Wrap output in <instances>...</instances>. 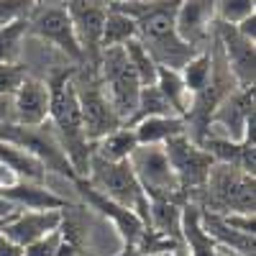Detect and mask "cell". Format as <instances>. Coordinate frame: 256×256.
I'll list each match as a JSON object with an SVG mask.
<instances>
[{"label": "cell", "mask_w": 256, "mask_h": 256, "mask_svg": "<svg viewBox=\"0 0 256 256\" xmlns=\"http://www.w3.org/2000/svg\"><path fill=\"white\" fill-rule=\"evenodd\" d=\"M180 0H110V6L136 20V38L146 46L159 67L182 70V64L198 54L174 28V10Z\"/></svg>", "instance_id": "obj_1"}, {"label": "cell", "mask_w": 256, "mask_h": 256, "mask_svg": "<svg viewBox=\"0 0 256 256\" xmlns=\"http://www.w3.org/2000/svg\"><path fill=\"white\" fill-rule=\"evenodd\" d=\"M74 70L67 67L54 72L46 84H49V126L54 128V134L67 154L74 174L80 180L88 177L90 169V156H92V144L84 136L82 126V113H80V100L74 90Z\"/></svg>", "instance_id": "obj_2"}, {"label": "cell", "mask_w": 256, "mask_h": 256, "mask_svg": "<svg viewBox=\"0 0 256 256\" xmlns=\"http://www.w3.org/2000/svg\"><path fill=\"white\" fill-rule=\"evenodd\" d=\"M0 141L13 144L18 148H24V152H28L31 156H36L41 164H44V169L49 174H56L62 180H67L70 184L74 180H80L74 174L67 154H64L54 128L49 126V120L41 123V126H20V123H13V120L0 123Z\"/></svg>", "instance_id": "obj_3"}, {"label": "cell", "mask_w": 256, "mask_h": 256, "mask_svg": "<svg viewBox=\"0 0 256 256\" xmlns=\"http://www.w3.org/2000/svg\"><path fill=\"white\" fill-rule=\"evenodd\" d=\"M84 182H88L92 190H98L100 195H105L108 200H113V202H118L128 210H134L146 226L148 198L141 190L128 159L126 162H105V159L90 156V169H88Z\"/></svg>", "instance_id": "obj_4"}, {"label": "cell", "mask_w": 256, "mask_h": 256, "mask_svg": "<svg viewBox=\"0 0 256 256\" xmlns=\"http://www.w3.org/2000/svg\"><path fill=\"white\" fill-rule=\"evenodd\" d=\"M256 182L254 174L233 164L216 162L208 174V182L202 190L208 198V205H200L202 210L212 212H254L256 208Z\"/></svg>", "instance_id": "obj_5"}, {"label": "cell", "mask_w": 256, "mask_h": 256, "mask_svg": "<svg viewBox=\"0 0 256 256\" xmlns=\"http://www.w3.org/2000/svg\"><path fill=\"white\" fill-rule=\"evenodd\" d=\"M74 90H77V100H80L84 136H88L90 144L100 141L102 136H108L110 131L123 126V120L113 110L108 95H105V88L98 77V70L84 67V64L77 67L74 70Z\"/></svg>", "instance_id": "obj_6"}, {"label": "cell", "mask_w": 256, "mask_h": 256, "mask_svg": "<svg viewBox=\"0 0 256 256\" xmlns=\"http://www.w3.org/2000/svg\"><path fill=\"white\" fill-rule=\"evenodd\" d=\"M98 77L105 88L113 110L118 113V118L123 120V126L128 123V118L134 116L136 102L141 95V80L134 72L131 62H128L123 46H110L100 52V62H98Z\"/></svg>", "instance_id": "obj_7"}, {"label": "cell", "mask_w": 256, "mask_h": 256, "mask_svg": "<svg viewBox=\"0 0 256 256\" xmlns=\"http://www.w3.org/2000/svg\"><path fill=\"white\" fill-rule=\"evenodd\" d=\"M128 164H131L146 198H166V200H180V202L190 200L172 172V164H169L164 154V146L138 144L134 148V154L128 156Z\"/></svg>", "instance_id": "obj_8"}, {"label": "cell", "mask_w": 256, "mask_h": 256, "mask_svg": "<svg viewBox=\"0 0 256 256\" xmlns=\"http://www.w3.org/2000/svg\"><path fill=\"white\" fill-rule=\"evenodd\" d=\"M28 36H36L38 41L62 52L70 62H74V67L84 64V54L80 49V41L74 36L72 20L67 16L64 3H46V6L36 3L28 16Z\"/></svg>", "instance_id": "obj_9"}, {"label": "cell", "mask_w": 256, "mask_h": 256, "mask_svg": "<svg viewBox=\"0 0 256 256\" xmlns=\"http://www.w3.org/2000/svg\"><path fill=\"white\" fill-rule=\"evenodd\" d=\"M162 146H164V154H166L169 164H172V172H174L180 187L187 192V198L192 195V192L202 190L216 159H212L195 138H190L187 134L169 138Z\"/></svg>", "instance_id": "obj_10"}, {"label": "cell", "mask_w": 256, "mask_h": 256, "mask_svg": "<svg viewBox=\"0 0 256 256\" xmlns=\"http://www.w3.org/2000/svg\"><path fill=\"white\" fill-rule=\"evenodd\" d=\"M64 8H67L74 36L84 54V67L98 70L100 52H102L100 38H102L105 18H108L110 10V0H64Z\"/></svg>", "instance_id": "obj_11"}, {"label": "cell", "mask_w": 256, "mask_h": 256, "mask_svg": "<svg viewBox=\"0 0 256 256\" xmlns=\"http://www.w3.org/2000/svg\"><path fill=\"white\" fill-rule=\"evenodd\" d=\"M212 36L218 38L223 59L228 64V70L236 80L238 88H254L256 82V46L254 41L244 38L236 26H228V24H218L212 26Z\"/></svg>", "instance_id": "obj_12"}, {"label": "cell", "mask_w": 256, "mask_h": 256, "mask_svg": "<svg viewBox=\"0 0 256 256\" xmlns=\"http://www.w3.org/2000/svg\"><path fill=\"white\" fill-rule=\"evenodd\" d=\"M72 184H74L77 195L82 198L84 205H90L92 210L100 212L102 218H108V220L113 223V228L118 230V236H120V241H123L126 246H136V244H138V238H141V233H144L146 226H144V220L136 216L134 210H128V208H123V205L108 200L105 195H100L98 190H92L84 180H74Z\"/></svg>", "instance_id": "obj_13"}, {"label": "cell", "mask_w": 256, "mask_h": 256, "mask_svg": "<svg viewBox=\"0 0 256 256\" xmlns=\"http://www.w3.org/2000/svg\"><path fill=\"white\" fill-rule=\"evenodd\" d=\"M216 26V0H180L174 10V28L192 49H205Z\"/></svg>", "instance_id": "obj_14"}, {"label": "cell", "mask_w": 256, "mask_h": 256, "mask_svg": "<svg viewBox=\"0 0 256 256\" xmlns=\"http://www.w3.org/2000/svg\"><path fill=\"white\" fill-rule=\"evenodd\" d=\"M49 120V84L46 80L26 77L13 95V123L41 126Z\"/></svg>", "instance_id": "obj_15"}, {"label": "cell", "mask_w": 256, "mask_h": 256, "mask_svg": "<svg viewBox=\"0 0 256 256\" xmlns=\"http://www.w3.org/2000/svg\"><path fill=\"white\" fill-rule=\"evenodd\" d=\"M59 220H62V210H20L18 216H13L6 223L3 236L24 248L38 238H44L46 233L56 230Z\"/></svg>", "instance_id": "obj_16"}, {"label": "cell", "mask_w": 256, "mask_h": 256, "mask_svg": "<svg viewBox=\"0 0 256 256\" xmlns=\"http://www.w3.org/2000/svg\"><path fill=\"white\" fill-rule=\"evenodd\" d=\"M0 198L13 202L18 210H64L67 205H72L67 198H62L49 184L26 182V180H18L13 187L3 190Z\"/></svg>", "instance_id": "obj_17"}, {"label": "cell", "mask_w": 256, "mask_h": 256, "mask_svg": "<svg viewBox=\"0 0 256 256\" xmlns=\"http://www.w3.org/2000/svg\"><path fill=\"white\" fill-rule=\"evenodd\" d=\"M202 228L208 230V236L216 241L218 248H226V251H233L238 256H254V248H256V241L248 233H241L236 228H230L220 212H212V210H202Z\"/></svg>", "instance_id": "obj_18"}, {"label": "cell", "mask_w": 256, "mask_h": 256, "mask_svg": "<svg viewBox=\"0 0 256 256\" xmlns=\"http://www.w3.org/2000/svg\"><path fill=\"white\" fill-rule=\"evenodd\" d=\"M182 248L187 256H216L218 246L202 228L200 205L187 200L182 205Z\"/></svg>", "instance_id": "obj_19"}, {"label": "cell", "mask_w": 256, "mask_h": 256, "mask_svg": "<svg viewBox=\"0 0 256 256\" xmlns=\"http://www.w3.org/2000/svg\"><path fill=\"white\" fill-rule=\"evenodd\" d=\"M182 205L184 202H180V200L148 198L146 226L152 228V230H156L159 236L182 244Z\"/></svg>", "instance_id": "obj_20"}, {"label": "cell", "mask_w": 256, "mask_h": 256, "mask_svg": "<svg viewBox=\"0 0 256 256\" xmlns=\"http://www.w3.org/2000/svg\"><path fill=\"white\" fill-rule=\"evenodd\" d=\"M131 128L136 134V141L148 144V146H162L169 138L187 134L184 118H180V116H148V118L136 120Z\"/></svg>", "instance_id": "obj_21"}, {"label": "cell", "mask_w": 256, "mask_h": 256, "mask_svg": "<svg viewBox=\"0 0 256 256\" xmlns=\"http://www.w3.org/2000/svg\"><path fill=\"white\" fill-rule=\"evenodd\" d=\"M0 162H3L6 166H10L18 180L41 182V184H46V180H49V172L44 169V164H41L36 156H31L28 152H24V148L13 146V144L0 141Z\"/></svg>", "instance_id": "obj_22"}, {"label": "cell", "mask_w": 256, "mask_h": 256, "mask_svg": "<svg viewBox=\"0 0 256 256\" xmlns=\"http://www.w3.org/2000/svg\"><path fill=\"white\" fill-rule=\"evenodd\" d=\"M138 146L136 134L131 126H120L108 136H102L100 141L92 144V156L105 159V162H126L134 154V148Z\"/></svg>", "instance_id": "obj_23"}, {"label": "cell", "mask_w": 256, "mask_h": 256, "mask_svg": "<svg viewBox=\"0 0 256 256\" xmlns=\"http://www.w3.org/2000/svg\"><path fill=\"white\" fill-rule=\"evenodd\" d=\"M156 88L159 92L166 98V102L172 105L174 116L184 118L192 108V92L184 88V82L180 77V70H169V67H159L156 70Z\"/></svg>", "instance_id": "obj_24"}, {"label": "cell", "mask_w": 256, "mask_h": 256, "mask_svg": "<svg viewBox=\"0 0 256 256\" xmlns=\"http://www.w3.org/2000/svg\"><path fill=\"white\" fill-rule=\"evenodd\" d=\"M136 38V20L113 8L108 10V18H105V26H102V38H100V49H110V46H123L126 41Z\"/></svg>", "instance_id": "obj_25"}, {"label": "cell", "mask_w": 256, "mask_h": 256, "mask_svg": "<svg viewBox=\"0 0 256 256\" xmlns=\"http://www.w3.org/2000/svg\"><path fill=\"white\" fill-rule=\"evenodd\" d=\"M210 74H212V59H210V52L208 49H200L198 54H192L182 64V70H180V77L184 82V88L192 92V98L208 88Z\"/></svg>", "instance_id": "obj_26"}, {"label": "cell", "mask_w": 256, "mask_h": 256, "mask_svg": "<svg viewBox=\"0 0 256 256\" xmlns=\"http://www.w3.org/2000/svg\"><path fill=\"white\" fill-rule=\"evenodd\" d=\"M26 38H28V18L13 20V24L0 28V64L20 62Z\"/></svg>", "instance_id": "obj_27"}, {"label": "cell", "mask_w": 256, "mask_h": 256, "mask_svg": "<svg viewBox=\"0 0 256 256\" xmlns=\"http://www.w3.org/2000/svg\"><path fill=\"white\" fill-rule=\"evenodd\" d=\"M148 116H174L172 105L166 102V98L159 92L156 84H144V88H141V95H138V102H136V110H134L131 118H128L126 126H134L136 120L148 118Z\"/></svg>", "instance_id": "obj_28"}, {"label": "cell", "mask_w": 256, "mask_h": 256, "mask_svg": "<svg viewBox=\"0 0 256 256\" xmlns=\"http://www.w3.org/2000/svg\"><path fill=\"white\" fill-rule=\"evenodd\" d=\"M123 52H126L128 62H131L134 72L138 74L141 84H154V82H156V70H159V64L152 59V54L146 52V46L141 44L138 38L126 41V44H123Z\"/></svg>", "instance_id": "obj_29"}, {"label": "cell", "mask_w": 256, "mask_h": 256, "mask_svg": "<svg viewBox=\"0 0 256 256\" xmlns=\"http://www.w3.org/2000/svg\"><path fill=\"white\" fill-rule=\"evenodd\" d=\"M256 13V0H216V20L238 26L241 20Z\"/></svg>", "instance_id": "obj_30"}, {"label": "cell", "mask_w": 256, "mask_h": 256, "mask_svg": "<svg viewBox=\"0 0 256 256\" xmlns=\"http://www.w3.org/2000/svg\"><path fill=\"white\" fill-rule=\"evenodd\" d=\"M28 77V70L24 62H13V64H0V95H16L20 88V82Z\"/></svg>", "instance_id": "obj_31"}, {"label": "cell", "mask_w": 256, "mask_h": 256, "mask_svg": "<svg viewBox=\"0 0 256 256\" xmlns=\"http://www.w3.org/2000/svg\"><path fill=\"white\" fill-rule=\"evenodd\" d=\"M36 6V0H0V28L13 20L28 18Z\"/></svg>", "instance_id": "obj_32"}, {"label": "cell", "mask_w": 256, "mask_h": 256, "mask_svg": "<svg viewBox=\"0 0 256 256\" xmlns=\"http://www.w3.org/2000/svg\"><path fill=\"white\" fill-rule=\"evenodd\" d=\"M56 246H59V230H52V233H46L44 238L24 246V256H54Z\"/></svg>", "instance_id": "obj_33"}, {"label": "cell", "mask_w": 256, "mask_h": 256, "mask_svg": "<svg viewBox=\"0 0 256 256\" xmlns=\"http://www.w3.org/2000/svg\"><path fill=\"white\" fill-rule=\"evenodd\" d=\"M236 31H238L244 38H248V41H254V44H256V13L248 16L246 20H241V24L236 26Z\"/></svg>", "instance_id": "obj_34"}, {"label": "cell", "mask_w": 256, "mask_h": 256, "mask_svg": "<svg viewBox=\"0 0 256 256\" xmlns=\"http://www.w3.org/2000/svg\"><path fill=\"white\" fill-rule=\"evenodd\" d=\"M13 120V95H0V123Z\"/></svg>", "instance_id": "obj_35"}, {"label": "cell", "mask_w": 256, "mask_h": 256, "mask_svg": "<svg viewBox=\"0 0 256 256\" xmlns=\"http://www.w3.org/2000/svg\"><path fill=\"white\" fill-rule=\"evenodd\" d=\"M0 256H24V248L0 233Z\"/></svg>", "instance_id": "obj_36"}, {"label": "cell", "mask_w": 256, "mask_h": 256, "mask_svg": "<svg viewBox=\"0 0 256 256\" xmlns=\"http://www.w3.org/2000/svg\"><path fill=\"white\" fill-rule=\"evenodd\" d=\"M18 182V177H16V172L10 166H6L3 162H0V192L3 190H8V187H13Z\"/></svg>", "instance_id": "obj_37"}, {"label": "cell", "mask_w": 256, "mask_h": 256, "mask_svg": "<svg viewBox=\"0 0 256 256\" xmlns=\"http://www.w3.org/2000/svg\"><path fill=\"white\" fill-rule=\"evenodd\" d=\"M116 256H141V251H138V246H126V244H123V248H120Z\"/></svg>", "instance_id": "obj_38"}, {"label": "cell", "mask_w": 256, "mask_h": 256, "mask_svg": "<svg viewBox=\"0 0 256 256\" xmlns=\"http://www.w3.org/2000/svg\"><path fill=\"white\" fill-rule=\"evenodd\" d=\"M141 256H180L174 251H159V254H141Z\"/></svg>", "instance_id": "obj_39"}, {"label": "cell", "mask_w": 256, "mask_h": 256, "mask_svg": "<svg viewBox=\"0 0 256 256\" xmlns=\"http://www.w3.org/2000/svg\"><path fill=\"white\" fill-rule=\"evenodd\" d=\"M216 256H238V254H233V251H226V248H218Z\"/></svg>", "instance_id": "obj_40"}, {"label": "cell", "mask_w": 256, "mask_h": 256, "mask_svg": "<svg viewBox=\"0 0 256 256\" xmlns=\"http://www.w3.org/2000/svg\"><path fill=\"white\" fill-rule=\"evenodd\" d=\"M10 218H0V233H3V228H6V223H8Z\"/></svg>", "instance_id": "obj_41"}]
</instances>
